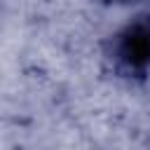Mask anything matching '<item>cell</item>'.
Listing matches in <instances>:
<instances>
[{
  "label": "cell",
  "instance_id": "6da1fadb",
  "mask_svg": "<svg viewBox=\"0 0 150 150\" xmlns=\"http://www.w3.org/2000/svg\"><path fill=\"white\" fill-rule=\"evenodd\" d=\"M103 66L129 84H141L150 77V7L108 35L103 42Z\"/></svg>",
  "mask_w": 150,
  "mask_h": 150
},
{
  "label": "cell",
  "instance_id": "7a4b0ae2",
  "mask_svg": "<svg viewBox=\"0 0 150 150\" xmlns=\"http://www.w3.org/2000/svg\"><path fill=\"white\" fill-rule=\"evenodd\" d=\"M94 5H103V7H150V0H87Z\"/></svg>",
  "mask_w": 150,
  "mask_h": 150
}]
</instances>
